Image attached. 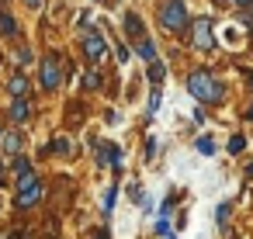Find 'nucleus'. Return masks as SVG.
<instances>
[{
    "label": "nucleus",
    "instance_id": "nucleus-1",
    "mask_svg": "<svg viewBox=\"0 0 253 239\" xmlns=\"http://www.w3.org/2000/svg\"><path fill=\"white\" fill-rule=\"evenodd\" d=\"M187 90H191V97H198V101H205V104L222 101V83H218L211 73H205V70H194V73H191Z\"/></svg>",
    "mask_w": 253,
    "mask_h": 239
},
{
    "label": "nucleus",
    "instance_id": "nucleus-2",
    "mask_svg": "<svg viewBox=\"0 0 253 239\" xmlns=\"http://www.w3.org/2000/svg\"><path fill=\"white\" fill-rule=\"evenodd\" d=\"M160 21L167 32H180L187 28V7H184V0H167L163 11H160Z\"/></svg>",
    "mask_w": 253,
    "mask_h": 239
},
{
    "label": "nucleus",
    "instance_id": "nucleus-3",
    "mask_svg": "<svg viewBox=\"0 0 253 239\" xmlns=\"http://www.w3.org/2000/svg\"><path fill=\"white\" fill-rule=\"evenodd\" d=\"M39 198H42L39 177H35V173L21 177V180H18V208H32V204H39Z\"/></svg>",
    "mask_w": 253,
    "mask_h": 239
},
{
    "label": "nucleus",
    "instance_id": "nucleus-4",
    "mask_svg": "<svg viewBox=\"0 0 253 239\" xmlns=\"http://www.w3.org/2000/svg\"><path fill=\"white\" fill-rule=\"evenodd\" d=\"M59 83H63V70H59V56L52 52V56L42 59V87L45 90H56Z\"/></svg>",
    "mask_w": 253,
    "mask_h": 239
},
{
    "label": "nucleus",
    "instance_id": "nucleus-5",
    "mask_svg": "<svg viewBox=\"0 0 253 239\" xmlns=\"http://www.w3.org/2000/svg\"><path fill=\"white\" fill-rule=\"evenodd\" d=\"M104 52H108V42H104L97 32H87V35H84V56H87L90 63H101Z\"/></svg>",
    "mask_w": 253,
    "mask_h": 239
},
{
    "label": "nucleus",
    "instance_id": "nucleus-6",
    "mask_svg": "<svg viewBox=\"0 0 253 239\" xmlns=\"http://www.w3.org/2000/svg\"><path fill=\"white\" fill-rule=\"evenodd\" d=\"M211 45H215V39H211V21H208V18H198V21H194V49L208 52Z\"/></svg>",
    "mask_w": 253,
    "mask_h": 239
},
{
    "label": "nucleus",
    "instance_id": "nucleus-7",
    "mask_svg": "<svg viewBox=\"0 0 253 239\" xmlns=\"http://www.w3.org/2000/svg\"><path fill=\"white\" fill-rule=\"evenodd\" d=\"M28 115H32V104H28V101H25V97H21V101H14V104H11V118H14V121H25V118H28Z\"/></svg>",
    "mask_w": 253,
    "mask_h": 239
},
{
    "label": "nucleus",
    "instance_id": "nucleus-8",
    "mask_svg": "<svg viewBox=\"0 0 253 239\" xmlns=\"http://www.w3.org/2000/svg\"><path fill=\"white\" fill-rule=\"evenodd\" d=\"M125 32H128L132 39H142V21H139L135 14H125Z\"/></svg>",
    "mask_w": 253,
    "mask_h": 239
},
{
    "label": "nucleus",
    "instance_id": "nucleus-9",
    "mask_svg": "<svg viewBox=\"0 0 253 239\" xmlns=\"http://www.w3.org/2000/svg\"><path fill=\"white\" fill-rule=\"evenodd\" d=\"M7 90L14 94V101H21V97H25V90H28V83H25V77L18 73V77H14V80L7 83Z\"/></svg>",
    "mask_w": 253,
    "mask_h": 239
},
{
    "label": "nucleus",
    "instance_id": "nucleus-10",
    "mask_svg": "<svg viewBox=\"0 0 253 239\" xmlns=\"http://www.w3.org/2000/svg\"><path fill=\"white\" fill-rule=\"evenodd\" d=\"M0 32H4V35H18V21L7 11H0Z\"/></svg>",
    "mask_w": 253,
    "mask_h": 239
},
{
    "label": "nucleus",
    "instance_id": "nucleus-11",
    "mask_svg": "<svg viewBox=\"0 0 253 239\" xmlns=\"http://www.w3.org/2000/svg\"><path fill=\"white\" fill-rule=\"evenodd\" d=\"M139 56H142L146 63H156V45H153L149 39H142V42H139Z\"/></svg>",
    "mask_w": 253,
    "mask_h": 239
},
{
    "label": "nucleus",
    "instance_id": "nucleus-12",
    "mask_svg": "<svg viewBox=\"0 0 253 239\" xmlns=\"http://www.w3.org/2000/svg\"><path fill=\"white\" fill-rule=\"evenodd\" d=\"M4 149H7V153H18V149H21V132H7Z\"/></svg>",
    "mask_w": 253,
    "mask_h": 239
},
{
    "label": "nucleus",
    "instance_id": "nucleus-13",
    "mask_svg": "<svg viewBox=\"0 0 253 239\" xmlns=\"http://www.w3.org/2000/svg\"><path fill=\"white\" fill-rule=\"evenodd\" d=\"M163 73H167V70H163V63H149V80H153V83H156V80H163Z\"/></svg>",
    "mask_w": 253,
    "mask_h": 239
},
{
    "label": "nucleus",
    "instance_id": "nucleus-14",
    "mask_svg": "<svg viewBox=\"0 0 253 239\" xmlns=\"http://www.w3.org/2000/svg\"><path fill=\"white\" fill-rule=\"evenodd\" d=\"M84 87H101V73H97V70H90V73L84 77Z\"/></svg>",
    "mask_w": 253,
    "mask_h": 239
},
{
    "label": "nucleus",
    "instance_id": "nucleus-15",
    "mask_svg": "<svg viewBox=\"0 0 253 239\" xmlns=\"http://www.w3.org/2000/svg\"><path fill=\"white\" fill-rule=\"evenodd\" d=\"M243 149H246L243 135H232V139H229V153H243Z\"/></svg>",
    "mask_w": 253,
    "mask_h": 239
},
{
    "label": "nucleus",
    "instance_id": "nucleus-16",
    "mask_svg": "<svg viewBox=\"0 0 253 239\" xmlns=\"http://www.w3.org/2000/svg\"><path fill=\"white\" fill-rule=\"evenodd\" d=\"M198 153L211 156V153H215V142H211V139H198Z\"/></svg>",
    "mask_w": 253,
    "mask_h": 239
},
{
    "label": "nucleus",
    "instance_id": "nucleus-17",
    "mask_svg": "<svg viewBox=\"0 0 253 239\" xmlns=\"http://www.w3.org/2000/svg\"><path fill=\"white\" fill-rule=\"evenodd\" d=\"M14 173H18V177H28V173H32V163H28V159H18V163H14Z\"/></svg>",
    "mask_w": 253,
    "mask_h": 239
},
{
    "label": "nucleus",
    "instance_id": "nucleus-18",
    "mask_svg": "<svg viewBox=\"0 0 253 239\" xmlns=\"http://www.w3.org/2000/svg\"><path fill=\"white\" fill-rule=\"evenodd\" d=\"M128 198H132L135 204H142V201H146V194H142V187H139V184H132V187H128Z\"/></svg>",
    "mask_w": 253,
    "mask_h": 239
},
{
    "label": "nucleus",
    "instance_id": "nucleus-19",
    "mask_svg": "<svg viewBox=\"0 0 253 239\" xmlns=\"http://www.w3.org/2000/svg\"><path fill=\"white\" fill-rule=\"evenodd\" d=\"M14 59H18V66H28V63H32V49H18Z\"/></svg>",
    "mask_w": 253,
    "mask_h": 239
},
{
    "label": "nucleus",
    "instance_id": "nucleus-20",
    "mask_svg": "<svg viewBox=\"0 0 253 239\" xmlns=\"http://www.w3.org/2000/svg\"><path fill=\"white\" fill-rule=\"evenodd\" d=\"M108 159H118V146H108V149L101 153V163H108Z\"/></svg>",
    "mask_w": 253,
    "mask_h": 239
},
{
    "label": "nucleus",
    "instance_id": "nucleus-21",
    "mask_svg": "<svg viewBox=\"0 0 253 239\" xmlns=\"http://www.w3.org/2000/svg\"><path fill=\"white\" fill-rule=\"evenodd\" d=\"M167 229H170V215H160V222H156V232H160V236H167Z\"/></svg>",
    "mask_w": 253,
    "mask_h": 239
},
{
    "label": "nucleus",
    "instance_id": "nucleus-22",
    "mask_svg": "<svg viewBox=\"0 0 253 239\" xmlns=\"http://www.w3.org/2000/svg\"><path fill=\"white\" fill-rule=\"evenodd\" d=\"M115 194H118V191H115V187H111V191H108V194H104V211H111V208H115Z\"/></svg>",
    "mask_w": 253,
    "mask_h": 239
},
{
    "label": "nucleus",
    "instance_id": "nucleus-23",
    "mask_svg": "<svg viewBox=\"0 0 253 239\" xmlns=\"http://www.w3.org/2000/svg\"><path fill=\"white\" fill-rule=\"evenodd\" d=\"M115 52H118V63H128V49H125V45H122V42H118V45H115Z\"/></svg>",
    "mask_w": 253,
    "mask_h": 239
},
{
    "label": "nucleus",
    "instance_id": "nucleus-24",
    "mask_svg": "<svg viewBox=\"0 0 253 239\" xmlns=\"http://www.w3.org/2000/svg\"><path fill=\"white\" fill-rule=\"evenodd\" d=\"M215 218H218V225H222V222H225V218H229V204H222V208H218V211H215Z\"/></svg>",
    "mask_w": 253,
    "mask_h": 239
},
{
    "label": "nucleus",
    "instance_id": "nucleus-25",
    "mask_svg": "<svg viewBox=\"0 0 253 239\" xmlns=\"http://www.w3.org/2000/svg\"><path fill=\"white\" fill-rule=\"evenodd\" d=\"M52 149H56V153H66L70 146H66V139H56V142H52Z\"/></svg>",
    "mask_w": 253,
    "mask_h": 239
},
{
    "label": "nucleus",
    "instance_id": "nucleus-26",
    "mask_svg": "<svg viewBox=\"0 0 253 239\" xmlns=\"http://www.w3.org/2000/svg\"><path fill=\"white\" fill-rule=\"evenodd\" d=\"M229 4H239V7H250V4H253V0H229Z\"/></svg>",
    "mask_w": 253,
    "mask_h": 239
},
{
    "label": "nucleus",
    "instance_id": "nucleus-27",
    "mask_svg": "<svg viewBox=\"0 0 253 239\" xmlns=\"http://www.w3.org/2000/svg\"><path fill=\"white\" fill-rule=\"evenodd\" d=\"M25 4H28V7H42V0H25Z\"/></svg>",
    "mask_w": 253,
    "mask_h": 239
},
{
    "label": "nucleus",
    "instance_id": "nucleus-28",
    "mask_svg": "<svg viewBox=\"0 0 253 239\" xmlns=\"http://www.w3.org/2000/svg\"><path fill=\"white\" fill-rule=\"evenodd\" d=\"M11 239H28V236H25V232H14V236H11Z\"/></svg>",
    "mask_w": 253,
    "mask_h": 239
},
{
    "label": "nucleus",
    "instance_id": "nucleus-29",
    "mask_svg": "<svg viewBox=\"0 0 253 239\" xmlns=\"http://www.w3.org/2000/svg\"><path fill=\"white\" fill-rule=\"evenodd\" d=\"M94 239H111V236H108V232H97V236H94Z\"/></svg>",
    "mask_w": 253,
    "mask_h": 239
},
{
    "label": "nucleus",
    "instance_id": "nucleus-30",
    "mask_svg": "<svg viewBox=\"0 0 253 239\" xmlns=\"http://www.w3.org/2000/svg\"><path fill=\"white\" fill-rule=\"evenodd\" d=\"M250 177H253V163H250Z\"/></svg>",
    "mask_w": 253,
    "mask_h": 239
},
{
    "label": "nucleus",
    "instance_id": "nucleus-31",
    "mask_svg": "<svg viewBox=\"0 0 253 239\" xmlns=\"http://www.w3.org/2000/svg\"><path fill=\"white\" fill-rule=\"evenodd\" d=\"M246 115H250V118H253V108H250V111H246Z\"/></svg>",
    "mask_w": 253,
    "mask_h": 239
}]
</instances>
